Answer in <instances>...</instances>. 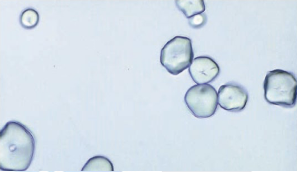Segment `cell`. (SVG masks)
<instances>
[{
	"mask_svg": "<svg viewBox=\"0 0 297 172\" xmlns=\"http://www.w3.org/2000/svg\"><path fill=\"white\" fill-rule=\"evenodd\" d=\"M12 123V130L8 122L1 131L0 153L2 154L0 155L6 166L2 170L23 171L32 160L35 140L30 131L24 125L14 122L13 128V121Z\"/></svg>",
	"mask_w": 297,
	"mask_h": 172,
	"instance_id": "obj_1",
	"label": "cell"
},
{
	"mask_svg": "<svg viewBox=\"0 0 297 172\" xmlns=\"http://www.w3.org/2000/svg\"><path fill=\"white\" fill-rule=\"evenodd\" d=\"M263 88L264 97L269 103L286 107L295 105L297 82L290 72L280 69L269 71L265 78Z\"/></svg>",
	"mask_w": 297,
	"mask_h": 172,
	"instance_id": "obj_2",
	"label": "cell"
},
{
	"mask_svg": "<svg viewBox=\"0 0 297 172\" xmlns=\"http://www.w3.org/2000/svg\"><path fill=\"white\" fill-rule=\"evenodd\" d=\"M193 56L191 40L177 36L168 41L162 49L160 62L169 73L176 75L188 67Z\"/></svg>",
	"mask_w": 297,
	"mask_h": 172,
	"instance_id": "obj_3",
	"label": "cell"
},
{
	"mask_svg": "<svg viewBox=\"0 0 297 172\" xmlns=\"http://www.w3.org/2000/svg\"><path fill=\"white\" fill-rule=\"evenodd\" d=\"M184 100L191 113L198 118L212 116L218 107L217 91L209 84H198L191 87L186 92Z\"/></svg>",
	"mask_w": 297,
	"mask_h": 172,
	"instance_id": "obj_4",
	"label": "cell"
},
{
	"mask_svg": "<svg viewBox=\"0 0 297 172\" xmlns=\"http://www.w3.org/2000/svg\"><path fill=\"white\" fill-rule=\"evenodd\" d=\"M248 99V94L239 85L228 83L222 85L218 92V103L220 106L227 111L236 112L245 107Z\"/></svg>",
	"mask_w": 297,
	"mask_h": 172,
	"instance_id": "obj_5",
	"label": "cell"
},
{
	"mask_svg": "<svg viewBox=\"0 0 297 172\" xmlns=\"http://www.w3.org/2000/svg\"><path fill=\"white\" fill-rule=\"evenodd\" d=\"M189 71L193 81L201 84L213 81L219 75L220 69L218 64L211 57L199 56L192 61Z\"/></svg>",
	"mask_w": 297,
	"mask_h": 172,
	"instance_id": "obj_6",
	"label": "cell"
},
{
	"mask_svg": "<svg viewBox=\"0 0 297 172\" xmlns=\"http://www.w3.org/2000/svg\"><path fill=\"white\" fill-rule=\"evenodd\" d=\"M175 2L178 9L187 18L202 14L205 10L203 0H176Z\"/></svg>",
	"mask_w": 297,
	"mask_h": 172,
	"instance_id": "obj_7",
	"label": "cell"
},
{
	"mask_svg": "<svg viewBox=\"0 0 297 172\" xmlns=\"http://www.w3.org/2000/svg\"><path fill=\"white\" fill-rule=\"evenodd\" d=\"M82 171H113L111 162L107 158L96 156L90 158L82 169Z\"/></svg>",
	"mask_w": 297,
	"mask_h": 172,
	"instance_id": "obj_8",
	"label": "cell"
},
{
	"mask_svg": "<svg viewBox=\"0 0 297 172\" xmlns=\"http://www.w3.org/2000/svg\"><path fill=\"white\" fill-rule=\"evenodd\" d=\"M39 20L38 12L35 10L28 8L24 10L20 17L21 25L26 29H31L35 27Z\"/></svg>",
	"mask_w": 297,
	"mask_h": 172,
	"instance_id": "obj_9",
	"label": "cell"
},
{
	"mask_svg": "<svg viewBox=\"0 0 297 172\" xmlns=\"http://www.w3.org/2000/svg\"><path fill=\"white\" fill-rule=\"evenodd\" d=\"M205 15L204 14L195 15L189 18V23L192 27L198 28L204 24L206 21Z\"/></svg>",
	"mask_w": 297,
	"mask_h": 172,
	"instance_id": "obj_10",
	"label": "cell"
}]
</instances>
